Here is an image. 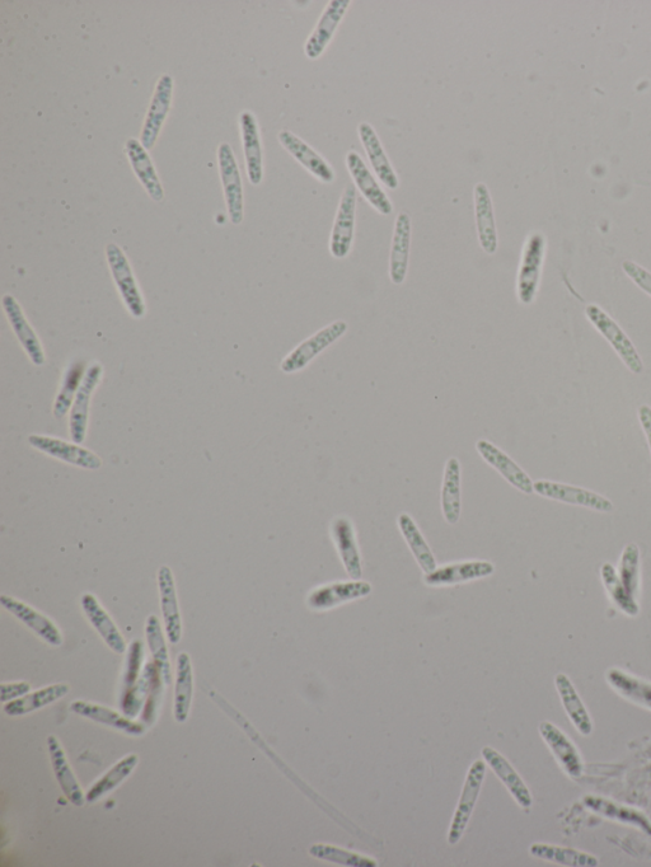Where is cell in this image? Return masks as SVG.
<instances>
[{
	"label": "cell",
	"mask_w": 651,
	"mask_h": 867,
	"mask_svg": "<svg viewBox=\"0 0 651 867\" xmlns=\"http://www.w3.org/2000/svg\"><path fill=\"white\" fill-rule=\"evenodd\" d=\"M194 697V669L190 655L181 653L177 656L175 700H173V717L177 723L184 724L189 719Z\"/></svg>",
	"instance_id": "836d02e7"
},
{
	"label": "cell",
	"mask_w": 651,
	"mask_h": 867,
	"mask_svg": "<svg viewBox=\"0 0 651 867\" xmlns=\"http://www.w3.org/2000/svg\"><path fill=\"white\" fill-rule=\"evenodd\" d=\"M217 156L228 217L234 226H240L245 219V189H243L240 166L231 144L220 143Z\"/></svg>",
	"instance_id": "7a4b0ae2"
},
{
	"label": "cell",
	"mask_w": 651,
	"mask_h": 867,
	"mask_svg": "<svg viewBox=\"0 0 651 867\" xmlns=\"http://www.w3.org/2000/svg\"><path fill=\"white\" fill-rule=\"evenodd\" d=\"M28 443L36 451L46 454L60 462L70 466L83 468V470L97 471L103 465L102 459L90 449L81 444L65 442V440L49 437V435L32 434L28 437Z\"/></svg>",
	"instance_id": "9c48e42d"
},
{
	"label": "cell",
	"mask_w": 651,
	"mask_h": 867,
	"mask_svg": "<svg viewBox=\"0 0 651 867\" xmlns=\"http://www.w3.org/2000/svg\"><path fill=\"white\" fill-rule=\"evenodd\" d=\"M349 175L353 178L354 186L357 187L363 198L372 206L378 214L388 217L393 212V204L376 177H374L367 164L355 151H350L345 158Z\"/></svg>",
	"instance_id": "5bb4252c"
},
{
	"label": "cell",
	"mask_w": 651,
	"mask_h": 867,
	"mask_svg": "<svg viewBox=\"0 0 651 867\" xmlns=\"http://www.w3.org/2000/svg\"><path fill=\"white\" fill-rule=\"evenodd\" d=\"M240 131L245 156L248 181L252 186H260L264 181L265 164L264 148H262L259 121L254 112L242 111L240 114Z\"/></svg>",
	"instance_id": "4fadbf2b"
},
{
	"label": "cell",
	"mask_w": 651,
	"mask_h": 867,
	"mask_svg": "<svg viewBox=\"0 0 651 867\" xmlns=\"http://www.w3.org/2000/svg\"><path fill=\"white\" fill-rule=\"evenodd\" d=\"M144 662V648L142 641L135 640L131 642L128 648V656H126V667L123 679V691H129L137 684L142 674Z\"/></svg>",
	"instance_id": "7dc6e473"
},
{
	"label": "cell",
	"mask_w": 651,
	"mask_h": 867,
	"mask_svg": "<svg viewBox=\"0 0 651 867\" xmlns=\"http://www.w3.org/2000/svg\"><path fill=\"white\" fill-rule=\"evenodd\" d=\"M102 377L103 367L97 362L91 364L84 374L76 400L69 412V434L74 443L82 444L86 440L92 396L101 383Z\"/></svg>",
	"instance_id": "8fae6325"
},
{
	"label": "cell",
	"mask_w": 651,
	"mask_h": 867,
	"mask_svg": "<svg viewBox=\"0 0 651 867\" xmlns=\"http://www.w3.org/2000/svg\"><path fill=\"white\" fill-rule=\"evenodd\" d=\"M106 260L121 301L130 315L140 320L147 313V304L128 256L123 248L111 242L106 246Z\"/></svg>",
	"instance_id": "6da1fadb"
},
{
	"label": "cell",
	"mask_w": 651,
	"mask_h": 867,
	"mask_svg": "<svg viewBox=\"0 0 651 867\" xmlns=\"http://www.w3.org/2000/svg\"><path fill=\"white\" fill-rule=\"evenodd\" d=\"M529 854L552 864L570 867H597L599 861L596 856L575 850V848L546 845V843H533L529 847Z\"/></svg>",
	"instance_id": "f35d334b"
},
{
	"label": "cell",
	"mask_w": 651,
	"mask_h": 867,
	"mask_svg": "<svg viewBox=\"0 0 651 867\" xmlns=\"http://www.w3.org/2000/svg\"><path fill=\"white\" fill-rule=\"evenodd\" d=\"M84 374L86 372H84L83 365L79 363H74L65 370L63 382L60 384V390L54 402L53 412L56 419H63L70 412V409H72L79 387H81L83 382Z\"/></svg>",
	"instance_id": "b9f144b4"
},
{
	"label": "cell",
	"mask_w": 651,
	"mask_h": 867,
	"mask_svg": "<svg viewBox=\"0 0 651 867\" xmlns=\"http://www.w3.org/2000/svg\"><path fill=\"white\" fill-rule=\"evenodd\" d=\"M309 855L315 859L332 862V864L351 866V867H377L378 862L372 857L355 854L344 848L326 845V843H316L309 848Z\"/></svg>",
	"instance_id": "ee69618b"
},
{
	"label": "cell",
	"mask_w": 651,
	"mask_h": 867,
	"mask_svg": "<svg viewBox=\"0 0 651 867\" xmlns=\"http://www.w3.org/2000/svg\"><path fill=\"white\" fill-rule=\"evenodd\" d=\"M0 603H2V607L7 612L16 617L18 621H21L32 632H35L37 637L44 640L46 644L54 646V648H59V646L63 645L62 631L44 613L36 611L34 607L28 606L27 603L18 601L16 598L9 597V595H2Z\"/></svg>",
	"instance_id": "ffe728a7"
},
{
	"label": "cell",
	"mask_w": 651,
	"mask_h": 867,
	"mask_svg": "<svg viewBox=\"0 0 651 867\" xmlns=\"http://www.w3.org/2000/svg\"><path fill=\"white\" fill-rule=\"evenodd\" d=\"M83 612L86 613L88 621H90L93 629L98 632L105 644L116 654H124L126 642L123 634L117 629L116 623L112 621L109 613L101 606L95 595L86 593L81 599Z\"/></svg>",
	"instance_id": "4dcf8cb0"
},
{
	"label": "cell",
	"mask_w": 651,
	"mask_h": 867,
	"mask_svg": "<svg viewBox=\"0 0 651 867\" xmlns=\"http://www.w3.org/2000/svg\"><path fill=\"white\" fill-rule=\"evenodd\" d=\"M163 678L159 669L154 667L151 687H149V693L147 697V701H145L144 709H143V719L145 725H153L156 723L157 712L159 704L162 701V693H163Z\"/></svg>",
	"instance_id": "c3c4849f"
},
{
	"label": "cell",
	"mask_w": 651,
	"mask_h": 867,
	"mask_svg": "<svg viewBox=\"0 0 651 867\" xmlns=\"http://www.w3.org/2000/svg\"><path fill=\"white\" fill-rule=\"evenodd\" d=\"M485 776L486 762L482 761V759H477V761L472 763L470 770L467 772L465 785H463L460 800H458L456 812H454L451 827H449L447 838L449 845H457L461 841L463 834H465L472 817L473 809H475L477 800H479Z\"/></svg>",
	"instance_id": "52a82bcc"
},
{
	"label": "cell",
	"mask_w": 651,
	"mask_h": 867,
	"mask_svg": "<svg viewBox=\"0 0 651 867\" xmlns=\"http://www.w3.org/2000/svg\"><path fill=\"white\" fill-rule=\"evenodd\" d=\"M138 763L139 757L138 754L135 753L128 754V756L121 758L114 767H111L110 770L107 771L101 779H98L95 784L91 786V789L87 791V803H97V801H100L102 798H105L106 795L115 791L117 787L123 784L131 773L134 772Z\"/></svg>",
	"instance_id": "74e56055"
},
{
	"label": "cell",
	"mask_w": 651,
	"mask_h": 867,
	"mask_svg": "<svg viewBox=\"0 0 651 867\" xmlns=\"http://www.w3.org/2000/svg\"><path fill=\"white\" fill-rule=\"evenodd\" d=\"M442 512L449 524H457L462 512L461 463L449 458L442 485Z\"/></svg>",
	"instance_id": "d590c367"
},
{
	"label": "cell",
	"mask_w": 651,
	"mask_h": 867,
	"mask_svg": "<svg viewBox=\"0 0 651 867\" xmlns=\"http://www.w3.org/2000/svg\"><path fill=\"white\" fill-rule=\"evenodd\" d=\"M476 449L487 465H490L494 470L498 471L510 485L515 487V489H518L527 495H531L535 492V490H533L531 477H529L527 473L508 456L507 453H504L500 448L496 447V445L487 442V440L484 439H480L479 442L476 443Z\"/></svg>",
	"instance_id": "d4e9b609"
},
{
	"label": "cell",
	"mask_w": 651,
	"mask_h": 867,
	"mask_svg": "<svg viewBox=\"0 0 651 867\" xmlns=\"http://www.w3.org/2000/svg\"><path fill=\"white\" fill-rule=\"evenodd\" d=\"M639 420L641 424V428H643L644 433L646 435V440H648L650 452H651V407L648 405L641 406L639 409Z\"/></svg>",
	"instance_id": "816d5d0a"
},
{
	"label": "cell",
	"mask_w": 651,
	"mask_h": 867,
	"mask_svg": "<svg viewBox=\"0 0 651 867\" xmlns=\"http://www.w3.org/2000/svg\"><path fill=\"white\" fill-rule=\"evenodd\" d=\"M349 330V325L345 321H335L331 325L323 327L322 330L316 332L315 335L308 337L302 344L285 356L280 364L281 372L285 374H294L301 372L312 362L316 356L320 355L336 341H339Z\"/></svg>",
	"instance_id": "8992f818"
},
{
	"label": "cell",
	"mask_w": 651,
	"mask_h": 867,
	"mask_svg": "<svg viewBox=\"0 0 651 867\" xmlns=\"http://www.w3.org/2000/svg\"><path fill=\"white\" fill-rule=\"evenodd\" d=\"M48 749L50 754L51 766H53L56 781L62 789L65 798L70 804L82 808L86 804V796H84L82 787L79 785L72 766L68 761L62 743L55 735L48 737Z\"/></svg>",
	"instance_id": "f1b7e54d"
},
{
	"label": "cell",
	"mask_w": 651,
	"mask_h": 867,
	"mask_svg": "<svg viewBox=\"0 0 651 867\" xmlns=\"http://www.w3.org/2000/svg\"><path fill=\"white\" fill-rule=\"evenodd\" d=\"M625 274L634 281L638 287L651 297V273L644 269L643 266L636 264L634 261L626 260L622 264Z\"/></svg>",
	"instance_id": "681fc988"
},
{
	"label": "cell",
	"mask_w": 651,
	"mask_h": 867,
	"mask_svg": "<svg viewBox=\"0 0 651 867\" xmlns=\"http://www.w3.org/2000/svg\"><path fill=\"white\" fill-rule=\"evenodd\" d=\"M358 135L360 143H362L365 154L371 162L374 175L382 182L387 189L397 190L400 186L395 168H393L390 158L384 151L381 139H379L377 131L369 123H360L358 125Z\"/></svg>",
	"instance_id": "603a6c76"
},
{
	"label": "cell",
	"mask_w": 651,
	"mask_h": 867,
	"mask_svg": "<svg viewBox=\"0 0 651 867\" xmlns=\"http://www.w3.org/2000/svg\"><path fill=\"white\" fill-rule=\"evenodd\" d=\"M70 691L69 684L58 683L51 686L41 688L36 692H30L28 695L18 700L7 702L3 707L4 714L12 717L25 716L44 707L55 704L56 701L62 700Z\"/></svg>",
	"instance_id": "e575fe53"
},
{
	"label": "cell",
	"mask_w": 651,
	"mask_h": 867,
	"mask_svg": "<svg viewBox=\"0 0 651 867\" xmlns=\"http://www.w3.org/2000/svg\"><path fill=\"white\" fill-rule=\"evenodd\" d=\"M372 585L368 581L350 580L336 581L321 585L312 590L307 597V606L312 611L326 612L344 606L346 603L358 601L372 593Z\"/></svg>",
	"instance_id": "30bf717a"
},
{
	"label": "cell",
	"mask_w": 651,
	"mask_h": 867,
	"mask_svg": "<svg viewBox=\"0 0 651 867\" xmlns=\"http://www.w3.org/2000/svg\"><path fill=\"white\" fill-rule=\"evenodd\" d=\"M606 679L612 690L625 700L651 711L650 682L616 668L608 670Z\"/></svg>",
	"instance_id": "8d00e7d4"
},
{
	"label": "cell",
	"mask_w": 651,
	"mask_h": 867,
	"mask_svg": "<svg viewBox=\"0 0 651 867\" xmlns=\"http://www.w3.org/2000/svg\"><path fill=\"white\" fill-rule=\"evenodd\" d=\"M145 636H147L149 650H151L153 656V663L157 665L159 672H161L163 682H165L166 686H170L172 683L170 654H168L162 625L157 616L152 615L147 618V623H145Z\"/></svg>",
	"instance_id": "60d3db41"
},
{
	"label": "cell",
	"mask_w": 651,
	"mask_h": 867,
	"mask_svg": "<svg viewBox=\"0 0 651 867\" xmlns=\"http://www.w3.org/2000/svg\"><path fill=\"white\" fill-rule=\"evenodd\" d=\"M533 490L543 498L560 501V503L584 506L601 513H610L613 510L610 500L582 487L541 480L533 484Z\"/></svg>",
	"instance_id": "2e32d148"
},
{
	"label": "cell",
	"mask_w": 651,
	"mask_h": 867,
	"mask_svg": "<svg viewBox=\"0 0 651 867\" xmlns=\"http://www.w3.org/2000/svg\"><path fill=\"white\" fill-rule=\"evenodd\" d=\"M538 729H540L543 742L550 748L562 770L573 779L582 777L584 772L583 759L573 740L550 721H543Z\"/></svg>",
	"instance_id": "44dd1931"
},
{
	"label": "cell",
	"mask_w": 651,
	"mask_h": 867,
	"mask_svg": "<svg viewBox=\"0 0 651 867\" xmlns=\"http://www.w3.org/2000/svg\"><path fill=\"white\" fill-rule=\"evenodd\" d=\"M555 686L559 692L560 700L566 715H568L575 729L584 737H589L593 733V721L590 717L587 707H585L582 697L574 687L573 682L566 674H557L555 677Z\"/></svg>",
	"instance_id": "d6a6232c"
},
{
	"label": "cell",
	"mask_w": 651,
	"mask_h": 867,
	"mask_svg": "<svg viewBox=\"0 0 651 867\" xmlns=\"http://www.w3.org/2000/svg\"><path fill=\"white\" fill-rule=\"evenodd\" d=\"M3 311L6 313L9 325H11L14 335L25 350L28 359L36 367H42L46 363V355L44 346H42L39 336H37L34 327L28 322L25 312L21 304L11 294L4 295L2 299Z\"/></svg>",
	"instance_id": "ac0fdd59"
},
{
	"label": "cell",
	"mask_w": 651,
	"mask_h": 867,
	"mask_svg": "<svg viewBox=\"0 0 651 867\" xmlns=\"http://www.w3.org/2000/svg\"><path fill=\"white\" fill-rule=\"evenodd\" d=\"M495 566L489 561L456 562L437 567L433 573L426 574L424 583L428 587H451V585L470 583L493 575Z\"/></svg>",
	"instance_id": "7402d4cb"
},
{
	"label": "cell",
	"mask_w": 651,
	"mask_h": 867,
	"mask_svg": "<svg viewBox=\"0 0 651 867\" xmlns=\"http://www.w3.org/2000/svg\"><path fill=\"white\" fill-rule=\"evenodd\" d=\"M70 711L79 716L86 717L88 720L95 721V723L119 730L121 733L130 735V737H140V735H144L145 731H147V725L138 723V721H134L128 716L121 715L119 712L110 709V707L95 704V702L74 701L70 705Z\"/></svg>",
	"instance_id": "4316f807"
},
{
	"label": "cell",
	"mask_w": 651,
	"mask_h": 867,
	"mask_svg": "<svg viewBox=\"0 0 651 867\" xmlns=\"http://www.w3.org/2000/svg\"><path fill=\"white\" fill-rule=\"evenodd\" d=\"M124 152L133 170L135 177L138 178L139 184L143 186L149 198L154 203H161L165 200V189L158 176L156 164H154L151 154L144 147L139 139L129 138L124 144Z\"/></svg>",
	"instance_id": "e0dca14e"
},
{
	"label": "cell",
	"mask_w": 651,
	"mask_h": 867,
	"mask_svg": "<svg viewBox=\"0 0 651 867\" xmlns=\"http://www.w3.org/2000/svg\"><path fill=\"white\" fill-rule=\"evenodd\" d=\"M173 98H175V78L171 74L163 73L158 78L156 88L149 102L147 115H145L140 142L148 151H152L165 128L166 121L172 110Z\"/></svg>",
	"instance_id": "277c9868"
},
{
	"label": "cell",
	"mask_w": 651,
	"mask_h": 867,
	"mask_svg": "<svg viewBox=\"0 0 651 867\" xmlns=\"http://www.w3.org/2000/svg\"><path fill=\"white\" fill-rule=\"evenodd\" d=\"M604 587H606L608 595H610L613 603L621 609L625 615L636 617L639 615L640 609L635 598H632L627 592L625 585L622 584L620 576H618L615 567L611 564H604L601 570Z\"/></svg>",
	"instance_id": "7bdbcfd3"
},
{
	"label": "cell",
	"mask_w": 651,
	"mask_h": 867,
	"mask_svg": "<svg viewBox=\"0 0 651 867\" xmlns=\"http://www.w3.org/2000/svg\"><path fill=\"white\" fill-rule=\"evenodd\" d=\"M583 804L585 808L590 810V812L601 815L603 818L616 820L618 823L638 828L641 832L651 836V822L649 818L638 809L617 804L615 801L594 795L584 796Z\"/></svg>",
	"instance_id": "1f68e13d"
},
{
	"label": "cell",
	"mask_w": 651,
	"mask_h": 867,
	"mask_svg": "<svg viewBox=\"0 0 651 867\" xmlns=\"http://www.w3.org/2000/svg\"><path fill=\"white\" fill-rule=\"evenodd\" d=\"M482 757L486 765L493 770L498 779L507 787L510 795L513 796L515 803L521 806L524 810L532 808L533 798L526 784L519 776V773L510 765L507 758L500 754L496 749L485 747L482 749Z\"/></svg>",
	"instance_id": "83f0119b"
},
{
	"label": "cell",
	"mask_w": 651,
	"mask_h": 867,
	"mask_svg": "<svg viewBox=\"0 0 651 867\" xmlns=\"http://www.w3.org/2000/svg\"><path fill=\"white\" fill-rule=\"evenodd\" d=\"M31 692V684L25 681L0 684V701L3 704L25 697Z\"/></svg>",
	"instance_id": "f907efd6"
},
{
	"label": "cell",
	"mask_w": 651,
	"mask_h": 867,
	"mask_svg": "<svg viewBox=\"0 0 651 867\" xmlns=\"http://www.w3.org/2000/svg\"><path fill=\"white\" fill-rule=\"evenodd\" d=\"M357 203V187L346 186L340 198L330 236V253L336 260L346 259L353 248Z\"/></svg>",
	"instance_id": "ba28073f"
},
{
	"label": "cell",
	"mask_w": 651,
	"mask_h": 867,
	"mask_svg": "<svg viewBox=\"0 0 651 867\" xmlns=\"http://www.w3.org/2000/svg\"><path fill=\"white\" fill-rule=\"evenodd\" d=\"M473 198H475L473 201H475L476 228L480 246L487 255H495L498 251L499 239L489 187L484 182H479L473 190Z\"/></svg>",
	"instance_id": "cb8c5ba5"
},
{
	"label": "cell",
	"mask_w": 651,
	"mask_h": 867,
	"mask_svg": "<svg viewBox=\"0 0 651 867\" xmlns=\"http://www.w3.org/2000/svg\"><path fill=\"white\" fill-rule=\"evenodd\" d=\"M585 316H587L588 321L592 323L599 334H601L604 339L607 340L608 344L612 346L613 350L616 351L618 358L624 362L630 372L634 374L643 373L644 363L638 350H636L635 345L632 344L629 336L625 334V331L618 326V323L613 320L610 315H607V313L604 312L601 307L596 306V304H589V306L585 308Z\"/></svg>",
	"instance_id": "5b68a950"
},
{
	"label": "cell",
	"mask_w": 651,
	"mask_h": 867,
	"mask_svg": "<svg viewBox=\"0 0 651 867\" xmlns=\"http://www.w3.org/2000/svg\"><path fill=\"white\" fill-rule=\"evenodd\" d=\"M154 667H156V664L153 662L145 665L143 674L140 676L137 684H135L131 690L124 692L123 696H121V710H123L124 715L130 717V719H135V717L140 714V711L144 709L143 705H145V701H147Z\"/></svg>",
	"instance_id": "f6af8a7d"
},
{
	"label": "cell",
	"mask_w": 651,
	"mask_h": 867,
	"mask_svg": "<svg viewBox=\"0 0 651 867\" xmlns=\"http://www.w3.org/2000/svg\"><path fill=\"white\" fill-rule=\"evenodd\" d=\"M412 224L410 215H397L390 253V279L393 284L405 283L409 271Z\"/></svg>",
	"instance_id": "f546056e"
},
{
	"label": "cell",
	"mask_w": 651,
	"mask_h": 867,
	"mask_svg": "<svg viewBox=\"0 0 651 867\" xmlns=\"http://www.w3.org/2000/svg\"><path fill=\"white\" fill-rule=\"evenodd\" d=\"M351 4L353 2L350 0H331L327 3L325 11L318 18L317 25L304 44V54L309 60H318L325 54Z\"/></svg>",
	"instance_id": "7c38bea8"
},
{
	"label": "cell",
	"mask_w": 651,
	"mask_h": 867,
	"mask_svg": "<svg viewBox=\"0 0 651 867\" xmlns=\"http://www.w3.org/2000/svg\"><path fill=\"white\" fill-rule=\"evenodd\" d=\"M398 528L404 536L407 546H409L412 555L415 556L416 561H418L421 570L424 571L425 574L433 573L435 569H437V561H435V557L433 555L432 550L428 543H426L423 533L420 532L418 526L414 522V519L407 514H401L397 520Z\"/></svg>",
	"instance_id": "ab89813d"
},
{
	"label": "cell",
	"mask_w": 651,
	"mask_h": 867,
	"mask_svg": "<svg viewBox=\"0 0 651 867\" xmlns=\"http://www.w3.org/2000/svg\"><path fill=\"white\" fill-rule=\"evenodd\" d=\"M622 584L632 598L638 597L640 589V550L636 545H627L622 552L620 573Z\"/></svg>",
	"instance_id": "bcb514c9"
},
{
	"label": "cell",
	"mask_w": 651,
	"mask_h": 867,
	"mask_svg": "<svg viewBox=\"0 0 651 867\" xmlns=\"http://www.w3.org/2000/svg\"><path fill=\"white\" fill-rule=\"evenodd\" d=\"M158 589L167 639L172 645L180 644L184 626H182L179 598H177L175 575L168 566L159 567Z\"/></svg>",
	"instance_id": "d6986e66"
},
{
	"label": "cell",
	"mask_w": 651,
	"mask_h": 867,
	"mask_svg": "<svg viewBox=\"0 0 651 867\" xmlns=\"http://www.w3.org/2000/svg\"><path fill=\"white\" fill-rule=\"evenodd\" d=\"M545 256V236L540 232L529 234L523 246L517 278L518 299L524 306H529L536 299Z\"/></svg>",
	"instance_id": "3957f363"
},
{
	"label": "cell",
	"mask_w": 651,
	"mask_h": 867,
	"mask_svg": "<svg viewBox=\"0 0 651 867\" xmlns=\"http://www.w3.org/2000/svg\"><path fill=\"white\" fill-rule=\"evenodd\" d=\"M331 536L340 559L343 561L346 573L351 579L359 580L362 578V555H360L353 522L345 517L334 519L331 524Z\"/></svg>",
	"instance_id": "484cf974"
},
{
	"label": "cell",
	"mask_w": 651,
	"mask_h": 867,
	"mask_svg": "<svg viewBox=\"0 0 651 867\" xmlns=\"http://www.w3.org/2000/svg\"><path fill=\"white\" fill-rule=\"evenodd\" d=\"M278 140L281 145L308 173L322 184H332L336 173L331 164L316 152L311 145L304 142L298 135L288 129L279 131Z\"/></svg>",
	"instance_id": "9a60e30c"
}]
</instances>
